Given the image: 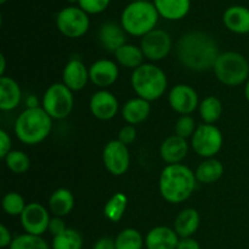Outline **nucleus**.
<instances>
[{
	"label": "nucleus",
	"instance_id": "nucleus-1",
	"mask_svg": "<svg viewBox=\"0 0 249 249\" xmlns=\"http://www.w3.org/2000/svg\"><path fill=\"white\" fill-rule=\"evenodd\" d=\"M219 55L218 43L204 32H189L177 44L178 60L185 68L194 72H203L213 68Z\"/></svg>",
	"mask_w": 249,
	"mask_h": 249
},
{
	"label": "nucleus",
	"instance_id": "nucleus-2",
	"mask_svg": "<svg viewBox=\"0 0 249 249\" xmlns=\"http://www.w3.org/2000/svg\"><path fill=\"white\" fill-rule=\"evenodd\" d=\"M196 174L187 165L168 164L160 175V194L164 201L179 204L187 201L196 190Z\"/></svg>",
	"mask_w": 249,
	"mask_h": 249
},
{
	"label": "nucleus",
	"instance_id": "nucleus-3",
	"mask_svg": "<svg viewBox=\"0 0 249 249\" xmlns=\"http://www.w3.org/2000/svg\"><path fill=\"white\" fill-rule=\"evenodd\" d=\"M53 118L43 107L26 108L17 117L14 125L16 138L24 145L34 146L43 142L51 133Z\"/></svg>",
	"mask_w": 249,
	"mask_h": 249
},
{
	"label": "nucleus",
	"instance_id": "nucleus-4",
	"mask_svg": "<svg viewBox=\"0 0 249 249\" xmlns=\"http://www.w3.org/2000/svg\"><path fill=\"white\" fill-rule=\"evenodd\" d=\"M160 14L155 4L148 0H134L124 7L121 15V24L126 34L145 36L156 29Z\"/></svg>",
	"mask_w": 249,
	"mask_h": 249
},
{
	"label": "nucleus",
	"instance_id": "nucleus-5",
	"mask_svg": "<svg viewBox=\"0 0 249 249\" xmlns=\"http://www.w3.org/2000/svg\"><path fill=\"white\" fill-rule=\"evenodd\" d=\"M130 83L138 97L150 102L160 99L168 87L167 74L155 63H143L134 70Z\"/></svg>",
	"mask_w": 249,
	"mask_h": 249
},
{
	"label": "nucleus",
	"instance_id": "nucleus-6",
	"mask_svg": "<svg viewBox=\"0 0 249 249\" xmlns=\"http://www.w3.org/2000/svg\"><path fill=\"white\" fill-rule=\"evenodd\" d=\"M214 74L226 87H240L249 79V62L237 51H225L218 56L213 67Z\"/></svg>",
	"mask_w": 249,
	"mask_h": 249
},
{
	"label": "nucleus",
	"instance_id": "nucleus-7",
	"mask_svg": "<svg viewBox=\"0 0 249 249\" xmlns=\"http://www.w3.org/2000/svg\"><path fill=\"white\" fill-rule=\"evenodd\" d=\"M74 106L73 91L63 83H53L45 90L41 100V107L53 119H65Z\"/></svg>",
	"mask_w": 249,
	"mask_h": 249
},
{
	"label": "nucleus",
	"instance_id": "nucleus-8",
	"mask_svg": "<svg viewBox=\"0 0 249 249\" xmlns=\"http://www.w3.org/2000/svg\"><path fill=\"white\" fill-rule=\"evenodd\" d=\"M224 138L220 129L214 124H201L191 138L192 150L199 157L213 158L220 152Z\"/></svg>",
	"mask_w": 249,
	"mask_h": 249
},
{
	"label": "nucleus",
	"instance_id": "nucleus-9",
	"mask_svg": "<svg viewBox=\"0 0 249 249\" xmlns=\"http://www.w3.org/2000/svg\"><path fill=\"white\" fill-rule=\"evenodd\" d=\"M57 29L65 36L77 39L84 36L90 27L89 15L79 6L63 7L56 16Z\"/></svg>",
	"mask_w": 249,
	"mask_h": 249
},
{
	"label": "nucleus",
	"instance_id": "nucleus-10",
	"mask_svg": "<svg viewBox=\"0 0 249 249\" xmlns=\"http://www.w3.org/2000/svg\"><path fill=\"white\" fill-rule=\"evenodd\" d=\"M102 162L109 174L122 177L130 167V152L128 146L122 143L118 139L111 140L105 145L102 151Z\"/></svg>",
	"mask_w": 249,
	"mask_h": 249
},
{
	"label": "nucleus",
	"instance_id": "nucleus-11",
	"mask_svg": "<svg viewBox=\"0 0 249 249\" xmlns=\"http://www.w3.org/2000/svg\"><path fill=\"white\" fill-rule=\"evenodd\" d=\"M172 38L169 33L163 29H153L141 38L140 48L145 58L151 62L162 61L169 55L172 50Z\"/></svg>",
	"mask_w": 249,
	"mask_h": 249
},
{
	"label": "nucleus",
	"instance_id": "nucleus-12",
	"mask_svg": "<svg viewBox=\"0 0 249 249\" xmlns=\"http://www.w3.org/2000/svg\"><path fill=\"white\" fill-rule=\"evenodd\" d=\"M19 219L26 233L34 236H43L49 230V224L51 220L48 209L36 202L27 204Z\"/></svg>",
	"mask_w": 249,
	"mask_h": 249
},
{
	"label": "nucleus",
	"instance_id": "nucleus-13",
	"mask_svg": "<svg viewBox=\"0 0 249 249\" xmlns=\"http://www.w3.org/2000/svg\"><path fill=\"white\" fill-rule=\"evenodd\" d=\"M168 102L173 111L181 116H190L199 106L198 94L187 84H178L173 87L168 94Z\"/></svg>",
	"mask_w": 249,
	"mask_h": 249
},
{
	"label": "nucleus",
	"instance_id": "nucleus-14",
	"mask_svg": "<svg viewBox=\"0 0 249 249\" xmlns=\"http://www.w3.org/2000/svg\"><path fill=\"white\" fill-rule=\"evenodd\" d=\"M89 108L92 116L99 121H111L118 113L119 102L114 94L107 89H101L90 97Z\"/></svg>",
	"mask_w": 249,
	"mask_h": 249
},
{
	"label": "nucleus",
	"instance_id": "nucleus-15",
	"mask_svg": "<svg viewBox=\"0 0 249 249\" xmlns=\"http://www.w3.org/2000/svg\"><path fill=\"white\" fill-rule=\"evenodd\" d=\"M90 82L101 89H107L113 85L119 77L117 62L107 58L97 60L89 67Z\"/></svg>",
	"mask_w": 249,
	"mask_h": 249
},
{
	"label": "nucleus",
	"instance_id": "nucleus-16",
	"mask_svg": "<svg viewBox=\"0 0 249 249\" xmlns=\"http://www.w3.org/2000/svg\"><path fill=\"white\" fill-rule=\"evenodd\" d=\"M90 80L89 70L79 58H72L62 71V83L72 91H80Z\"/></svg>",
	"mask_w": 249,
	"mask_h": 249
},
{
	"label": "nucleus",
	"instance_id": "nucleus-17",
	"mask_svg": "<svg viewBox=\"0 0 249 249\" xmlns=\"http://www.w3.org/2000/svg\"><path fill=\"white\" fill-rule=\"evenodd\" d=\"M180 237L169 226H156L145 237L146 249H177Z\"/></svg>",
	"mask_w": 249,
	"mask_h": 249
},
{
	"label": "nucleus",
	"instance_id": "nucleus-18",
	"mask_svg": "<svg viewBox=\"0 0 249 249\" xmlns=\"http://www.w3.org/2000/svg\"><path fill=\"white\" fill-rule=\"evenodd\" d=\"M189 152L186 139L178 135H170L165 139L160 147V155L167 164H179L185 160Z\"/></svg>",
	"mask_w": 249,
	"mask_h": 249
},
{
	"label": "nucleus",
	"instance_id": "nucleus-19",
	"mask_svg": "<svg viewBox=\"0 0 249 249\" xmlns=\"http://www.w3.org/2000/svg\"><path fill=\"white\" fill-rule=\"evenodd\" d=\"M126 32L124 31L122 24L114 22H106L100 27L99 40L106 50L116 53L121 46L126 44Z\"/></svg>",
	"mask_w": 249,
	"mask_h": 249
},
{
	"label": "nucleus",
	"instance_id": "nucleus-20",
	"mask_svg": "<svg viewBox=\"0 0 249 249\" xmlns=\"http://www.w3.org/2000/svg\"><path fill=\"white\" fill-rule=\"evenodd\" d=\"M22 100V90L18 83L11 77H0V109L4 112L17 108Z\"/></svg>",
	"mask_w": 249,
	"mask_h": 249
},
{
	"label": "nucleus",
	"instance_id": "nucleus-21",
	"mask_svg": "<svg viewBox=\"0 0 249 249\" xmlns=\"http://www.w3.org/2000/svg\"><path fill=\"white\" fill-rule=\"evenodd\" d=\"M223 22L226 28L236 34L249 33V9L242 5H233L224 12Z\"/></svg>",
	"mask_w": 249,
	"mask_h": 249
},
{
	"label": "nucleus",
	"instance_id": "nucleus-22",
	"mask_svg": "<svg viewBox=\"0 0 249 249\" xmlns=\"http://www.w3.org/2000/svg\"><path fill=\"white\" fill-rule=\"evenodd\" d=\"M151 113V102L141 97L128 100L122 107V117L126 124L138 125L148 118Z\"/></svg>",
	"mask_w": 249,
	"mask_h": 249
},
{
	"label": "nucleus",
	"instance_id": "nucleus-23",
	"mask_svg": "<svg viewBox=\"0 0 249 249\" xmlns=\"http://www.w3.org/2000/svg\"><path fill=\"white\" fill-rule=\"evenodd\" d=\"M201 216L194 208H185L180 212L174 220V230L180 238L192 237L198 230Z\"/></svg>",
	"mask_w": 249,
	"mask_h": 249
},
{
	"label": "nucleus",
	"instance_id": "nucleus-24",
	"mask_svg": "<svg viewBox=\"0 0 249 249\" xmlns=\"http://www.w3.org/2000/svg\"><path fill=\"white\" fill-rule=\"evenodd\" d=\"M153 4L163 18L178 21L189 14L191 0H153Z\"/></svg>",
	"mask_w": 249,
	"mask_h": 249
},
{
	"label": "nucleus",
	"instance_id": "nucleus-25",
	"mask_svg": "<svg viewBox=\"0 0 249 249\" xmlns=\"http://www.w3.org/2000/svg\"><path fill=\"white\" fill-rule=\"evenodd\" d=\"M74 208V196L68 189H57L49 198V209L58 218L68 215Z\"/></svg>",
	"mask_w": 249,
	"mask_h": 249
},
{
	"label": "nucleus",
	"instance_id": "nucleus-26",
	"mask_svg": "<svg viewBox=\"0 0 249 249\" xmlns=\"http://www.w3.org/2000/svg\"><path fill=\"white\" fill-rule=\"evenodd\" d=\"M195 174H196L197 181L201 184H214L220 180L224 175V165L215 157L206 158L203 162L199 163Z\"/></svg>",
	"mask_w": 249,
	"mask_h": 249
},
{
	"label": "nucleus",
	"instance_id": "nucleus-27",
	"mask_svg": "<svg viewBox=\"0 0 249 249\" xmlns=\"http://www.w3.org/2000/svg\"><path fill=\"white\" fill-rule=\"evenodd\" d=\"M114 57H116V61L118 65L133 71L145 63L143 62L145 55H143L140 46H136L134 45V44L129 43L121 46V48L114 53Z\"/></svg>",
	"mask_w": 249,
	"mask_h": 249
},
{
	"label": "nucleus",
	"instance_id": "nucleus-28",
	"mask_svg": "<svg viewBox=\"0 0 249 249\" xmlns=\"http://www.w3.org/2000/svg\"><path fill=\"white\" fill-rule=\"evenodd\" d=\"M126 207H128V197L123 192H116L105 204L104 215L111 223H118L123 219Z\"/></svg>",
	"mask_w": 249,
	"mask_h": 249
},
{
	"label": "nucleus",
	"instance_id": "nucleus-29",
	"mask_svg": "<svg viewBox=\"0 0 249 249\" xmlns=\"http://www.w3.org/2000/svg\"><path fill=\"white\" fill-rule=\"evenodd\" d=\"M199 116L206 124H214L223 114V104L216 96H207L199 102Z\"/></svg>",
	"mask_w": 249,
	"mask_h": 249
},
{
	"label": "nucleus",
	"instance_id": "nucleus-30",
	"mask_svg": "<svg viewBox=\"0 0 249 249\" xmlns=\"http://www.w3.org/2000/svg\"><path fill=\"white\" fill-rule=\"evenodd\" d=\"M116 249H142L145 238L136 229L126 228L122 230L114 238Z\"/></svg>",
	"mask_w": 249,
	"mask_h": 249
},
{
	"label": "nucleus",
	"instance_id": "nucleus-31",
	"mask_svg": "<svg viewBox=\"0 0 249 249\" xmlns=\"http://www.w3.org/2000/svg\"><path fill=\"white\" fill-rule=\"evenodd\" d=\"M53 249H83V237L77 230L68 228L61 235L53 237Z\"/></svg>",
	"mask_w": 249,
	"mask_h": 249
},
{
	"label": "nucleus",
	"instance_id": "nucleus-32",
	"mask_svg": "<svg viewBox=\"0 0 249 249\" xmlns=\"http://www.w3.org/2000/svg\"><path fill=\"white\" fill-rule=\"evenodd\" d=\"M6 168L14 174H24L31 168V160L26 152L19 150L10 151L4 158Z\"/></svg>",
	"mask_w": 249,
	"mask_h": 249
},
{
	"label": "nucleus",
	"instance_id": "nucleus-33",
	"mask_svg": "<svg viewBox=\"0 0 249 249\" xmlns=\"http://www.w3.org/2000/svg\"><path fill=\"white\" fill-rule=\"evenodd\" d=\"M9 249H50V247L41 236L23 233L14 238Z\"/></svg>",
	"mask_w": 249,
	"mask_h": 249
},
{
	"label": "nucleus",
	"instance_id": "nucleus-34",
	"mask_svg": "<svg viewBox=\"0 0 249 249\" xmlns=\"http://www.w3.org/2000/svg\"><path fill=\"white\" fill-rule=\"evenodd\" d=\"M2 209L10 216H21L27 204L23 197L17 192H9L4 196L1 202Z\"/></svg>",
	"mask_w": 249,
	"mask_h": 249
},
{
	"label": "nucleus",
	"instance_id": "nucleus-35",
	"mask_svg": "<svg viewBox=\"0 0 249 249\" xmlns=\"http://www.w3.org/2000/svg\"><path fill=\"white\" fill-rule=\"evenodd\" d=\"M197 126L198 125H196V122L191 116H181L175 123V135L180 136L182 139L192 138Z\"/></svg>",
	"mask_w": 249,
	"mask_h": 249
},
{
	"label": "nucleus",
	"instance_id": "nucleus-36",
	"mask_svg": "<svg viewBox=\"0 0 249 249\" xmlns=\"http://www.w3.org/2000/svg\"><path fill=\"white\" fill-rule=\"evenodd\" d=\"M111 0H79L78 4L82 10H84L88 15L100 14L108 7Z\"/></svg>",
	"mask_w": 249,
	"mask_h": 249
},
{
	"label": "nucleus",
	"instance_id": "nucleus-37",
	"mask_svg": "<svg viewBox=\"0 0 249 249\" xmlns=\"http://www.w3.org/2000/svg\"><path fill=\"white\" fill-rule=\"evenodd\" d=\"M136 136H138V131H136V128L134 125H124L123 128L119 130L118 133V140L121 141L124 145L129 146L136 140Z\"/></svg>",
	"mask_w": 249,
	"mask_h": 249
},
{
	"label": "nucleus",
	"instance_id": "nucleus-38",
	"mask_svg": "<svg viewBox=\"0 0 249 249\" xmlns=\"http://www.w3.org/2000/svg\"><path fill=\"white\" fill-rule=\"evenodd\" d=\"M67 229L68 228L66 226L65 220H63L62 218H58V216H53V218H51L50 224H49V232L53 235V237L61 235V233L65 232Z\"/></svg>",
	"mask_w": 249,
	"mask_h": 249
},
{
	"label": "nucleus",
	"instance_id": "nucleus-39",
	"mask_svg": "<svg viewBox=\"0 0 249 249\" xmlns=\"http://www.w3.org/2000/svg\"><path fill=\"white\" fill-rule=\"evenodd\" d=\"M12 147V140L10 138L9 133H6L5 130H0V157L4 160L6 157L7 153L10 152Z\"/></svg>",
	"mask_w": 249,
	"mask_h": 249
},
{
	"label": "nucleus",
	"instance_id": "nucleus-40",
	"mask_svg": "<svg viewBox=\"0 0 249 249\" xmlns=\"http://www.w3.org/2000/svg\"><path fill=\"white\" fill-rule=\"evenodd\" d=\"M12 241H14V238H12L10 230L4 225V224H1V225H0V248L10 247Z\"/></svg>",
	"mask_w": 249,
	"mask_h": 249
},
{
	"label": "nucleus",
	"instance_id": "nucleus-41",
	"mask_svg": "<svg viewBox=\"0 0 249 249\" xmlns=\"http://www.w3.org/2000/svg\"><path fill=\"white\" fill-rule=\"evenodd\" d=\"M92 249H116L114 238L107 237V236L99 238L92 246Z\"/></svg>",
	"mask_w": 249,
	"mask_h": 249
},
{
	"label": "nucleus",
	"instance_id": "nucleus-42",
	"mask_svg": "<svg viewBox=\"0 0 249 249\" xmlns=\"http://www.w3.org/2000/svg\"><path fill=\"white\" fill-rule=\"evenodd\" d=\"M177 249H201V246H199V243L195 238L186 237L180 238Z\"/></svg>",
	"mask_w": 249,
	"mask_h": 249
},
{
	"label": "nucleus",
	"instance_id": "nucleus-43",
	"mask_svg": "<svg viewBox=\"0 0 249 249\" xmlns=\"http://www.w3.org/2000/svg\"><path fill=\"white\" fill-rule=\"evenodd\" d=\"M34 107H39L38 99H36L34 95H31V96L27 99V108H34Z\"/></svg>",
	"mask_w": 249,
	"mask_h": 249
},
{
	"label": "nucleus",
	"instance_id": "nucleus-44",
	"mask_svg": "<svg viewBox=\"0 0 249 249\" xmlns=\"http://www.w3.org/2000/svg\"><path fill=\"white\" fill-rule=\"evenodd\" d=\"M5 70H6V57L5 55H0V75L4 77L5 75Z\"/></svg>",
	"mask_w": 249,
	"mask_h": 249
},
{
	"label": "nucleus",
	"instance_id": "nucleus-45",
	"mask_svg": "<svg viewBox=\"0 0 249 249\" xmlns=\"http://www.w3.org/2000/svg\"><path fill=\"white\" fill-rule=\"evenodd\" d=\"M245 95H246V99H247V101L249 102V79H248V82L246 83V87H245Z\"/></svg>",
	"mask_w": 249,
	"mask_h": 249
},
{
	"label": "nucleus",
	"instance_id": "nucleus-46",
	"mask_svg": "<svg viewBox=\"0 0 249 249\" xmlns=\"http://www.w3.org/2000/svg\"><path fill=\"white\" fill-rule=\"evenodd\" d=\"M68 1H70V2H78L79 0H68Z\"/></svg>",
	"mask_w": 249,
	"mask_h": 249
},
{
	"label": "nucleus",
	"instance_id": "nucleus-47",
	"mask_svg": "<svg viewBox=\"0 0 249 249\" xmlns=\"http://www.w3.org/2000/svg\"><path fill=\"white\" fill-rule=\"evenodd\" d=\"M4 2H6V0H0V4H4Z\"/></svg>",
	"mask_w": 249,
	"mask_h": 249
}]
</instances>
